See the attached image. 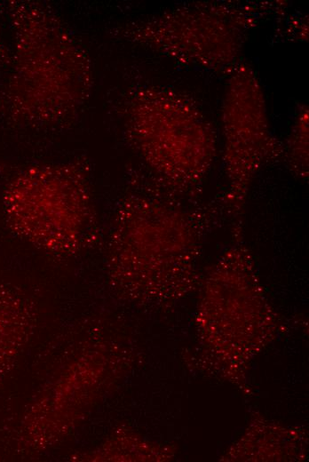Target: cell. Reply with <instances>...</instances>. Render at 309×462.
I'll list each match as a JSON object with an SVG mask.
<instances>
[{"label": "cell", "instance_id": "1", "mask_svg": "<svg viewBox=\"0 0 309 462\" xmlns=\"http://www.w3.org/2000/svg\"><path fill=\"white\" fill-rule=\"evenodd\" d=\"M11 229L44 251L68 253L89 237L92 218L90 187L71 164H44L23 171L4 194Z\"/></svg>", "mask_w": 309, "mask_h": 462}, {"label": "cell", "instance_id": "2", "mask_svg": "<svg viewBox=\"0 0 309 462\" xmlns=\"http://www.w3.org/2000/svg\"><path fill=\"white\" fill-rule=\"evenodd\" d=\"M46 11L35 8L27 21L20 76L30 110L37 119L49 122L63 118L82 104L91 74L83 52Z\"/></svg>", "mask_w": 309, "mask_h": 462}]
</instances>
